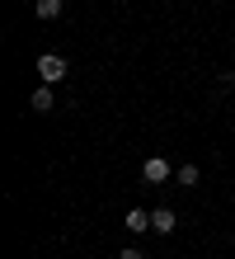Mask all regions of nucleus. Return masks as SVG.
Returning a JSON list of instances; mask_svg holds the SVG:
<instances>
[{"instance_id": "nucleus-3", "label": "nucleus", "mask_w": 235, "mask_h": 259, "mask_svg": "<svg viewBox=\"0 0 235 259\" xmlns=\"http://www.w3.org/2000/svg\"><path fill=\"white\" fill-rule=\"evenodd\" d=\"M28 104H33V113H52V104H57L52 99V85H38L33 95H28Z\"/></svg>"}, {"instance_id": "nucleus-4", "label": "nucleus", "mask_w": 235, "mask_h": 259, "mask_svg": "<svg viewBox=\"0 0 235 259\" xmlns=\"http://www.w3.org/2000/svg\"><path fill=\"white\" fill-rule=\"evenodd\" d=\"M151 231L169 236V231H174V212H169V207H155V212H151Z\"/></svg>"}, {"instance_id": "nucleus-7", "label": "nucleus", "mask_w": 235, "mask_h": 259, "mask_svg": "<svg viewBox=\"0 0 235 259\" xmlns=\"http://www.w3.org/2000/svg\"><path fill=\"white\" fill-rule=\"evenodd\" d=\"M179 184H183V189L198 184V165H179Z\"/></svg>"}, {"instance_id": "nucleus-1", "label": "nucleus", "mask_w": 235, "mask_h": 259, "mask_svg": "<svg viewBox=\"0 0 235 259\" xmlns=\"http://www.w3.org/2000/svg\"><path fill=\"white\" fill-rule=\"evenodd\" d=\"M38 75H42V85H57V80H66V57H57V52H42V57H38Z\"/></svg>"}, {"instance_id": "nucleus-8", "label": "nucleus", "mask_w": 235, "mask_h": 259, "mask_svg": "<svg viewBox=\"0 0 235 259\" xmlns=\"http://www.w3.org/2000/svg\"><path fill=\"white\" fill-rule=\"evenodd\" d=\"M118 259H141V250H122V254H118Z\"/></svg>"}, {"instance_id": "nucleus-2", "label": "nucleus", "mask_w": 235, "mask_h": 259, "mask_svg": "<svg viewBox=\"0 0 235 259\" xmlns=\"http://www.w3.org/2000/svg\"><path fill=\"white\" fill-rule=\"evenodd\" d=\"M169 175H174V170H169L165 156H146V160H141V179H146V184H165Z\"/></svg>"}, {"instance_id": "nucleus-5", "label": "nucleus", "mask_w": 235, "mask_h": 259, "mask_svg": "<svg viewBox=\"0 0 235 259\" xmlns=\"http://www.w3.org/2000/svg\"><path fill=\"white\" fill-rule=\"evenodd\" d=\"M127 231H151V212L132 207V212H127Z\"/></svg>"}, {"instance_id": "nucleus-6", "label": "nucleus", "mask_w": 235, "mask_h": 259, "mask_svg": "<svg viewBox=\"0 0 235 259\" xmlns=\"http://www.w3.org/2000/svg\"><path fill=\"white\" fill-rule=\"evenodd\" d=\"M61 14V0H38V19H57Z\"/></svg>"}]
</instances>
